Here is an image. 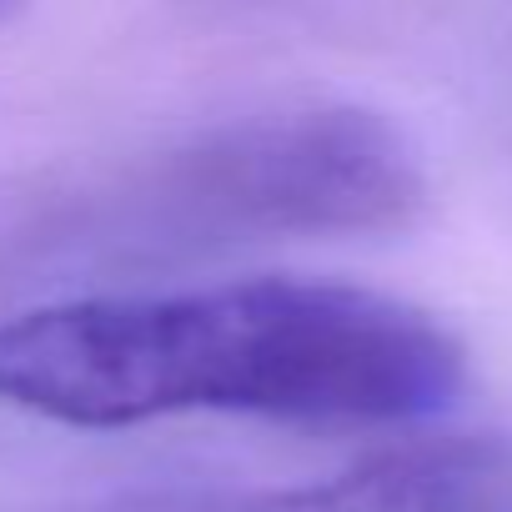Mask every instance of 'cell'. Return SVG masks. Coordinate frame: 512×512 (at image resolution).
<instances>
[{
  "label": "cell",
  "instance_id": "obj_1",
  "mask_svg": "<svg viewBox=\"0 0 512 512\" xmlns=\"http://www.w3.org/2000/svg\"><path fill=\"white\" fill-rule=\"evenodd\" d=\"M462 342L422 307L312 277L86 297L0 322V402L66 427L241 412L387 427L452 407Z\"/></svg>",
  "mask_w": 512,
  "mask_h": 512
},
{
  "label": "cell",
  "instance_id": "obj_2",
  "mask_svg": "<svg viewBox=\"0 0 512 512\" xmlns=\"http://www.w3.org/2000/svg\"><path fill=\"white\" fill-rule=\"evenodd\" d=\"M181 196L251 236H387L427 206L407 136L362 106H307L241 121L181 161Z\"/></svg>",
  "mask_w": 512,
  "mask_h": 512
},
{
  "label": "cell",
  "instance_id": "obj_3",
  "mask_svg": "<svg viewBox=\"0 0 512 512\" xmlns=\"http://www.w3.org/2000/svg\"><path fill=\"white\" fill-rule=\"evenodd\" d=\"M56 512H512V442L442 437L277 492H121Z\"/></svg>",
  "mask_w": 512,
  "mask_h": 512
},
{
  "label": "cell",
  "instance_id": "obj_4",
  "mask_svg": "<svg viewBox=\"0 0 512 512\" xmlns=\"http://www.w3.org/2000/svg\"><path fill=\"white\" fill-rule=\"evenodd\" d=\"M16 6H21V0H0V21H6V16H11Z\"/></svg>",
  "mask_w": 512,
  "mask_h": 512
}]
</instances>
